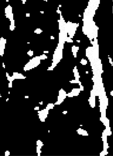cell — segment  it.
Returning <instances> with one entry per match:
<instances>
[{"mask_svg": "<svg viewBox=\"0 0 113 156\" xmlns=\"http://www.w3.org/2000/svg\"><path fill=\"white\" fill-rule=\"evenodd\" d=\"M51 39H54V38L53 36H51Z\"/></svg>", "mask_w": 113, "mask_h": 156, "instance_id": "cell-13", "label": "cell"}, {"mask_svg": "<svg viewBox=\"0 0 113 156\" xmlns=\"http://www.w3.org/2000/svg\"><path fill=\"white\" fill-rule=\"evenodd\" d=\"M45 0L46 1H47V0Z\"/></svg>", "mask_w": 113, "mask_h": 156, "instance_id": "cell-15", "label": "cell"}, {"mask_svg": "<svg viewBox=\"0 0 113 156\" xmlns=\"http://www.w3.org/2000/svg\"><path fill=\"white\" fill-rule=\"evenodd\" d=\"M42 31L40 29H37L36 30L34 31V32L36 33L37 34H39L41 33V32H42Z\"/></svg>", "mask_w": 113, "mask_h": 156, "instance_id": "cell-8", "label": "cell"}, {"mask_svg": "<svg viewBox=\"0 0 113 156\" xmlns=\"http://www.w3.org/2000/svg\"><path fill=\"white\" fill-rule=\"evenodd\" d=\"M41 60L40 56L36 57L30 60V62L26 65L25 67L24 68V70L26 71L35 68L40 63Z\"/></svg>", "mask_w": 113, "mask_h": 156, "instance_id": "cell-2", "label": "cell"}, {"mask_svg": "<svg viewBox=\"0 0 113 156\" xmlns=\"http://www.w3.org/2000/svg\"><path fill=\"white\" fill-rule=\"evenodd\" d=\"M22 2H23V4H25V2H26V0H22Z\"/></svg>", "mask_w": 113, "mask_h": 156, "instance_id": "cell-10", "label": "cell"}, {"mask_svg": "<svg viewBox=\"0 0 113 156\" xmlns=\"http://www.w3.org/2000/svg\"></svg>", "mask_w": 113, "mask_h": 156, "instance_id": "cell-16", "label": "cell"}, {"mask_svg": "<svg viewBox=\"0 0 113 156\" xmlns=\"http://www.w3.org/2000/svg\"><path fill=\"white\" fill-rule=\"evenodd\" d=\"M26 17H29L30 16V14L29 13L26 14Z\"/></svg>", "mask_w": 113, "mask_h": 156, "instance_id": "cell-11", "label": "cell"}, {"mask_svg": "<svg viewBox=\"0 0 113 156\" xmlns=\"http://www.w3.org/2000/svg\"><path fill=\"white\" fill-rule=\"evenodd\" d=\"M28 54H29L30 55V56L32 57L33 55V51H32L31 50L29 51L28 53H27Z\"/></svg>", "mask_w": 113, "mask_h": 156, "instance_id": "cell-9", "label": "cell"}, {"mask_svg": "<svg viewBox=\"0 0 113 156\" xmlns=\"http://www.w3.org/2000/svg\"><path fill=\"white\" fill-rule=\"evenodd\" d=\"M81 63L83 65H86L87 63V61H86V60L85 59H82L81 61Z\"/></svg>", "mask_w": 113, "mask_h": 156, "instance_id": "cell-7", "label": "cell"}, {"mask_svg": "<svg viewBox=\"0 0 113 156\" xmlns=\"http://www.w3.org/2000/svg\"><path fill=\"white\" fill-rule=\"evenodd\" d=\"M79 26L78 24L76 23H73L70 21H68L67 23V29L68 34L69 37L72 39L74 36L77 28Z\"/></svg>", "mask_w": 113, "mask_h": 156, "instance_id": "cell-3", "label": "cell"}, {"mask_svg": "<svg viewBox=\"0 0 113 156\" xmlns=\"http://www.w3.org/2000/svg\"></svg>", "mask_w": 113, "mask_h": 156, "instance_id": "cell-17", "label": "cell"}, {"mask_svg": "<svg viewBox=\"0 0 113 156\" xmlns=\"http://www.w3.org/2000/svg\"><path fill=\"white\" fill-rule=\"evenodd\" d=\"M5 12L7 18H9L10 21L14 20L13 14L12 12V7L10 5H8L5 8Z\"/></svg>", "mask_w": 113, "mask_h": 156, "instance_id": "cell-4", "label": "cell"}, {"mask_svg": "<svg viewBox=\"0 0 113 156\" xmlns=\"http://www.w3.org/2000/svg\"><path fill=\"white\" fill-rule=\"evenodd\" d=\"M78 50H79V47L76 46H74L72 47V52H73V55L75 56V57H76L77 56V52Z\"/></svg>", "mask_w": 113, "mask_h": 156, "instance_id": "cell-6", "label": "cell"}, {"mask_svg": "<svg viewBox=\"0 0 113 156\" xmlns=\"http://www.w3.org/2000/svg\"><path fill=\"white\" fill-rule=\"evenodd\" d=\"M6 40L1 38L0 39V55L2 56L4 54V50L5 48Z\"/></svg>", "mask_w": 113, "mask_h": 156, "instance_id": "cell-5", "label": "cell"}, {"mask_svg": "<svg viewBox=\"0 0 113 156\" xmlns=\"http://www.w3.org/2000/svg\"><path fill=\"white\" fill-rule=\"evenodd\" d=\"M64 46L58 44L56 49L55 50L54 54H53V59L52 66L49 68V70H53V69L56 66V64L59 63L63 57V49Z\"/></svg>", "mask_w": 113, "mask_h": 156, "instance_id": "cell-1", "label": "cell"}, {"mask_svg": "<svg viewBox=\"0 0 113 156\" xmlns=\"http://www.w3.org/2000/svg\"><path fill=\"white\" fill-rule=\"evenodd\" d=\"M44 53H49V52H48V51H44Z\"/></svg>", "mask_w": 113, "mask_h": 156, "instance_id": "cell-12", "label": "cell"}, {"mask_svg": "<svg viewBox=\"0 0 113 156\" xmlns=\"http://www.w3.org/2000/svg\"><path fill=\"white\" fill-rule=\"evenodd\" d=\"M6 1H7V2H8V1H9V0H6Z\"/></svg>", "mask_w": 113, "mask_h": 156, "instance_id": "cell-14", "label": "cell"}]
</instances>
